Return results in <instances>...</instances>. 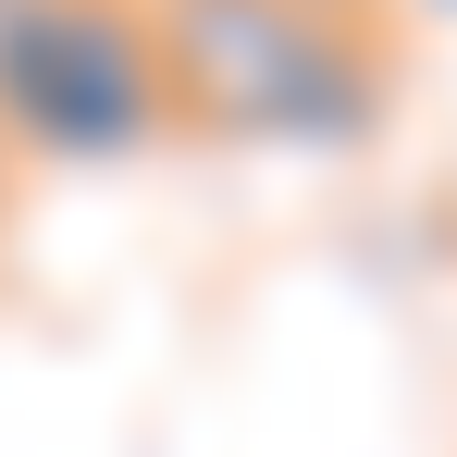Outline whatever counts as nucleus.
Returning <instances> with one entry per match:
<instances>
[{"mask_svg": "<svg viewBox=\"0 0 457 457\" xmlns=\"http://www.w3.org/2000/svg\"><path fill=\"white\" fill-rule=\"evenodd\" d=\"M12 211H25V161H12V137H0V247H12Z\"/></svg>", "mask_w": 457, "mask_h": 457, "instance_id": "4", "label": "nucleus"}, {"mask_svg": "<svg viewBox=\"0 0 457 457\" xmlns=\"http://www.w3.org/2000/svg\"><path fill=\"white\" fill-rule=\"evenodd\" d=\"M0 137L12 161H137L173 137L149 0H0Z\"/></svg>", "mask_w": 457, "mask_h": 457, "instance_id": "2", "label": "nucleus"}, {"mask_svg": "<svg viewBox=\"0 0 457 457\" xmlns=\"http://www.w3.org/2000/svg\"><path fill=\"white\" fill-rule=\"evenodd\" d=\"M371 25H457V0H359Z\"/></svg>", "mask_w": 457, "mask_h": 457, "instance_id": "3", "label": "nucleus"}, {"mask_svg": "<svg viewBox=\"0 0 457 457\" xmlns=\"http://www.w3.org/2000/svg\"><path fill=\"white\" fill-rule=\"evenodd\" d=\"M173 137L223 149H371L408 87V37L359 0H149Z\"/></svg>", "mask_w": 457, "mask_h": 457, "instance_id": "1", "label": "nucleus"}]
</instances>
